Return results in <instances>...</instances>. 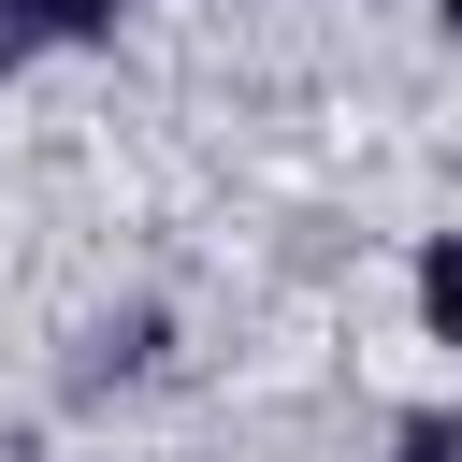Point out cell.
I'll use <instances>...</instances> for the list:
<instances>
[{
	"mask_svg": "<svg viewBox=\"0 0 462 462\" xmlns=\"http://www.w3.org/2000/svg\"><path fill=\"white\" fill-rule=\"evenodd\" d=\"M404 462H462V419H404Z\"/></svg>",
	"mask_w": 462,
	"mask_h": 462,
	"instance_id": "cell-1",
	"label": "cell"
}]
</instances>
